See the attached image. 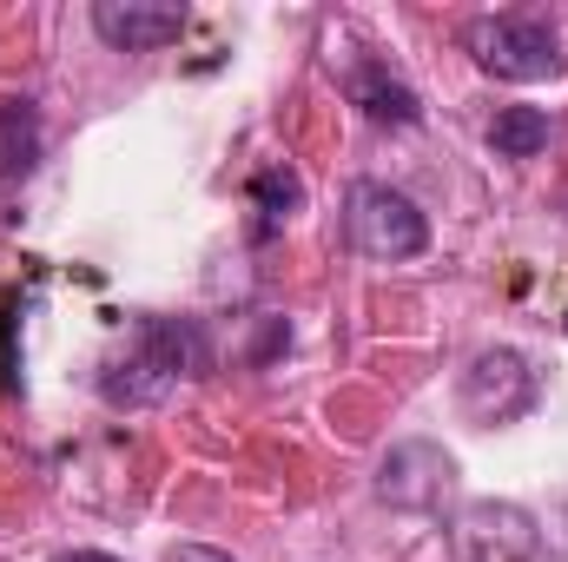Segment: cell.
Listing matches in <instances>:
<instances>
[{"label":"cell","instance_id":"6da1fadb","mask_svg":"<svg viewBox=\"0 0 568 562\" xmlns=\"http://www.w3.org/2000/svg\"><path fill=\"white\" fill-rule=\"evenodd\" d=\"M212 351H205V331L192 318H145L133 351L100 378L106 404H159L179 378H205Z\"/></svg>","mask_w":568,"mask_h":562},{"label":"cell","instance_id":"7a4b0ae2","mask_svg":"<svg viewBox=\"0 0 568 562\" xmlns=\"http://www.w3.org/2000/svg\"><path fill=\"white\" fill-rule=\"evenodd\" d=\"M344 225H351V245L377 265H404V259H424L429 252V219L424 205L384 179H357L351 199H344Z\"/></svg>","mask_w":568,"mask_h":562},{"label":"cell","instance_id":"3957f363","mask_svg":"<svg viewBox=\"0 0 568 562\" xmlns=\"http://www.w3.org/2000/svg\"><path fill=\"white\" fill-rule=\"evenodd\" d=\"M463 47L483 73L496 80H556L562 73V47L542 20H523V13H483L463 27Z\"/></svg>","mask_w":568,"mask_h":562},{"label":"cell","instance_id":"277c9868","mask_svg":"<svg viewBox=\"0 0 568 562\" xmlns=\"http://www.w3.org/2000/svg\"><path fill=\"white\" fill-rule=\"evenodd\" d=\"M456 404L469 423H516L536 411V371L523 351L496 344V351H476L469 371L456 378Z\"/></svg>","mask_w":568,"mask_h":562},{"label":"cell","instance_id":"5b68a950","mask_svg":"<svg viewBox=\"0 0 568 562\" xmlns=\"http://www.w3.org/2000/svg\"><path fill=\"white\" fill-rule=\"evenodd\" d=\"M536 516L523 503H463L456 523H449V556L456 562H529L536 556Z\"/></svg>","mask_w":568,"mask_h":562},{"label":"cell","instance_id":"8992f818","mask_svg":"<svg viewBox=\"0 0 568 562\" xmlns=\"http://www.w3.org/2000/svg\"><path fill=\"white\" fill-rule=\"evenodd\" d=\"M449 476H456V456L443 450V443H397L384 463H377V496L390 503V510H436L443 503V490H449Z\"/></svg>","mask_w":568,"mask_h":562},{"label":"cell","instance_id":"52a82bcc","mask_svg":"<svg viewBox=\"0 0 568 562\" xmlns=\"http://www.w3.org/2000/svg\"><path fill=\"white\" fill-rule=\"evenodd\" d=\"M93 33L113 53H159L185 33V7H159V0H100L93 7Z\"/></svg>","mask_w":568,"mask_h":562},{"label":"cell","instance_id":"ba28073f","mask_svg":"<svg viewBox=\"0 0 568 562\" xmlns=\"http://www.w3.org/2000/svg\"><path fill=\"white\" fill-rule=\"evenodd\" d=\"M344 87H351V107H364L371 127H417L424 120V100L410 93V80H397L384 60H357Z\"/></svg>","mask_w":568,"mask_h":562},{"label":"cell","instance_id":"9c48e42d","mask_svg":"<svg viewBox=\"0 0 568 562\" xmlns=\"http://www.w3.org/2000/svg\"><path fill=\"white\" fill-rule=\"evenodd\" d=\"M40 165V107L33 100H0V185L27 179Z\"/></svg>","mask_w":568,"mask_h":562},{"label":"cell","instance_id":"30bf717a","mask_svg":"<svg viewBox=\"0 0 568 562\" xmlns=\"http://www.w3.org/2000/svg\"><path fill=\"white\" fill-rule=\"evenodd\" d=\"M549 145V113L542 107H503L489 120V152L496 159H536Z\"/></svg>","mask_w":568,"mask_h":562},{"label":"cell","instance_id":"8fae6325","mask_svg":"<svg viewBox=\"0 0 568 562\" xmlns=\"http://www.w3.org/2000/svg\"><path fill=\"white\" fill-rule=\"evenodd\" d=\"M252 199H258V239H272L291 212H304V179L291 165H265L252 179Z\"/></svg>","mask_w":568,"mask_h":562},{"label":"cell","instance_id":"7c38bea8","mask_svg":"<svg viewBox=\"0 0 568 562\" xmlns=\"http://www.w3.org/2000/svg\"><path fill=\"white\" fill-rule=\"evenodd\" d=\"M165 562H239V556H225V550H212V543H172Z\"/></svg>","mask_w":568,"mask_h":562},{"label":"cell","instance_id":"4fadbf2b","mask_svg":"<svg viewBox=\"0 0 568 562\" xmlns=\"http://www.w3.org/2000/svg\"><path fill=\"white\" fill-rule=\"evenodd\" d=\"M53 562H120V556H106V550H60Z\"/></svg>","mask_w":568,"mask_h":562},{"label":"cell","instance_id":"5bb4252c","mask_svg":"<svg viewBox=\"0 0 568 562\" xmlns=\"http://www.w3.org/2000/svg\"><path fill=\"white\" fill-rule=\"evenodd\" d=\"M562 324H568V318H562Z\"/></svg>","mask_w":568,"mask_h":562}]
</instances>
